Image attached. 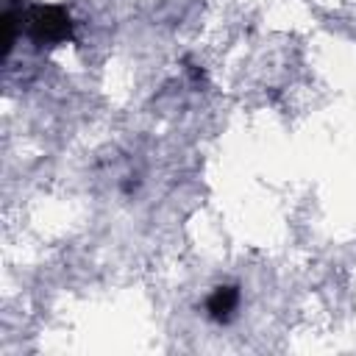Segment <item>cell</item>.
Here are the masks:
<instances>
[{
    "instance_id": "cell-3",
    "label": "cell",
    "mask_w": 356,
    "mask_h": 356,
    "mask_svg": "<svg viewBox=\"0 0 356 356\" xmlns=\"http://www.w3.org/2000/svg\"><path fill=\"white\" fill-rule=\"evenodd\" d=\"M3 22H6V56H8V53H11V47H14V39H17V14H14V8H11V6L6 8Z\"/></svg>"
},
{
    "instance_id": "cell-1",
    "label": "cell",
    "mask_w": 356,
    "mask_h": 356,
    "mask_svg": "<svg viewBox=\"0 0 356 356\" xmlns=\"http://www.w3.org/2000/svg\"><path fill=\"white\" fill-rule=\"evenodd\" d=\"M19 22L36 44H64L72 39V19L58 6H33Z\"/></svg>"
},
{
    "instance_id": "cell-2",
    "label": "cell",
    "mask_w": 356,
    "mask_h": 356,
    "mask_svg": "<svg viewBox=\"0 0 356 356\" xmlns=\"http://www.w3.org/2000/svg\"><path fill=\"white\" fill-rule=\"evenodd\" d=\"M239 306V289L231 286V284H222L217 286L209 298H206V314L214 320V323H228L234 317Z\"/></svg>"
}]
</instances>
